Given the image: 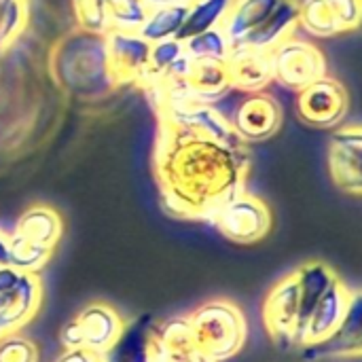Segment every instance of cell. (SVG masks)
<instances>
[{
  "label": "cell",
  "mask_w": 362,
  "mask_h": 362,
  "mask_svg": "<svg viewBox=\"0 0 362 362\" xmlns=\"http://www.w3.org/2000/svg\"><path fill=\"white\" fill-rule=\"evenodd\" d=\"M155 180L163 208L178 218L208 221L246 191L250 153L246 144H225L159 123Z\"/></svg>",
  "instance_id": "cell-1"
},
{
  "label": "cell",
  "mask_w": 362,
  "mask_h": 362,
  "mask_svg": "<svg viewBox=\"0 0 362 362\" xmlns=\"http://www.w3.org/2000/svg\"><path fill=\"white\" fill-rule=\"evenodd\" d=\"M51 74L70 98L93 102L110 93L112 81L106 64V34L72 30L51 51Z\"/></svg>",
  "instance_id": "cell-2"
},
{
  "label": "cell",
  "mask_w": 362,
  "mask_h": 362,
  "mask_svg": "<svg viewBox=\"0 0 362 362\" xmlns=\"http://www.w3.org/2000/svg\"><path fill=\"white\" fill-rule=\"evenodd\" d=\"M187 318L195 350L204 361L225 362L244 348L246 318L235 303L214 299L197 308Z\"/></svg>",
  "instance_id": "cell-3"
},
{
  "label": "cell",
  "mask_w": 362,
  "mask_h": 362,
  "mask_svg": "<svg viewBox=\"0 0 362 362\" xmlns=\"http://www.w3.org/2000/svg\"><path fill=\"white\" fill-rule=\"evenodd\" d=\"M269 55L274 83L291 91H301L318 78L327 76V57L320 47L295 34L276 45Z\"/></svg>",
  "instance_id": "cell-4"
},
{
  "label": "cell",
  "mask_w": 362,
  "mask_h": 362,
  "mask_svg": "<svg viewBox=\"0 0 362 362\" xmlns=\"http://www.w3.org/2000/svg\"><path fill=\"white\" fill-rule=\"evenodd\" d=\"M155 108L161 125L193 132L225 144H246L216 106L197 104L191 100H159L155 102Z\"/></svg>",
  "instance_id": "cell-5"
},
{
  "label": "cell",
  "mask_w": 362,
  "mask_h": 362,
  "mask_svg": "<svg viewBox=\"0 0 362 362\" xmlns=\"http://www.w3.org/2000/svg\"><path fill=\"white\" fill-rule=\"evenodd\" d=\"M125 329L123 318L104 303H91L76 318H72L59 335L64 350L87 348L98 354H106Z\"/></svg>",
  "instance_id": "cell-6"
},
{
  "label": "cell",
  "mask_w": 362,
  "mask_h": 362,
  "mask_svg": "<svg viewBox=\"0 0 362 362\" xmlns=\"http://www.w3.org/2000/svg\"><path fill=\"white\" fill-rule=\"evenodd\" d=\"M263 322L280 348H299L301 320H299V278L297 272L284 276L274 284L263 303Z\"/></svg>",
  "instance_id": "cell-7"
},
{
  "label": "cell",
  "mask_w": 362,
  "mask_h": 362,
  "mask_svg": "<svg viewBox=\"0 0 362 362\" xmlns=\"http://www.w3.org/2000/svg\"><path fill=\"white\" fill-rule=\"evenodd\" d=\"M212 225L235 244H255L272 229V210L250 193H240L212 218Z\"/></svg>",
  "instance_id": "cell-8"
},
{
  "label": "cell",
  "mask_w": 362,
  "mask_h": 362,
  "mask_svg": "<svg viewBox=\"0 0 362 362\" xmlns=\"http://www.w3.org/2000/svg\"><path fill=\"white\" fill-rule=\"evenodd\" d=\"M362 25V0H299V28L316 38L350 34Z\"/></svg>",
  "instance_id": "cell-9"
},
{
  "label": "cell",
  "mask_w": 362,
  "mask_h": 362,
  "mask_svg": "<svg viewBox=\"0 0 362 362\" xmlns=\"http://www.w3.org/2000/svg\"><path fill=\"white\" fill-rule=\"evenodd\" d=\"M40 305V280L36 274L0 265V325L13 333L21 329Z\"/></svg>",
  "instance_id": "cell-10"
},
{
  "label": "cell",
  "mask_w": 362,
  "mask_h": 362,
  "mask_svg": "<svg viewBox=\"0 0 362 362\" xmlns=\"http://www.w3.org/2000/svg\"><path fill=\"white\" fill-rule=\"evenodd\" d=\"M233 91L229 81L227 62H212V59H191L187 76L178 89L161 91L151 95L153 102L159 100H191L197 104L216 106Z\"/></svg>",
  "instance_id": "cell-11"
},
{
  "label": "cell",
  "mask_w": 362,
  "mask_h": 362,
  "mask_svg": "<svg viewBox=\"0 0 362 362\" xmlns=\"http://www.w3.org/2000/svg\"><path fill=\"white\" fill-rule=\"evenodd\" d=\"M151 59V42L138 32H106V64L112 87L140 85Z\"/></svg>",
  "instance_id": "cell-12"
},
{
  "label": "cell",
  "mask_w": 362,
  "mask_h": 362,
  "mask_svg": "<svg viewBox=\"0 0 362 362\" xmlns=\"http://www.w3.org/2000/svg\"><path fill=\"white\" fill-rule=\"evenodd\" d=\"M348 89L331 76H322L305 89L297 91V112L305 123L314 127L329 129L339 125L348 115Z\"/></svg>",
  "instance_id": "cell-13"
},
{
  "label": "cell",
  "mask_w": 362,
  "mask_h": 362,
  "mask_svg": "<svg viewBox=\"0 0 362 362\" xmlns=\"http://www.w3.org/2000/svg\"><path fill=\"white\" fill-rule=\"evenodd\" d=\"M227 119L244 142H261L276 136L282 127V106L267 89L255 91L246 93Z\"/></svg>",
  "instance_id": "cell-14"
},
{
  "label": "cell",
  "mask_w": 362,
  "mask_h": 362,
  "mask_svg": "<svg viewBox=\"0 0 362 362\" xmlns=\"http://www.w3.org/2000/svg\"><path fill=\"white\" fill-rule=\"evenodd\" d=\"M327 159L335 187L350 195H362V125L335 129Z\"/></svg>",
  "instance_id": "cell-15"
},
{
  "label": "cell",
  "mask_w": 362,
  "mask_h": 362,
  "mask_svg": "<svg viewBox=\"0 0 362 362\" xmlns=\"http://www.w3.org/2000/svg\"><path fill=\"white\" fill-rule=\"evenodd\" d=\"M308 361L362 356V291H350L348 308L337 331L322 344L303 348Z\"/></svg>",
  "instance_id": "cell-16"
},
{
  "label": "cell",
  "mask_w": 362,
  "mask_h": 362,
  "mask_svg": "<svg viewBox=\"0 0 362 362\" xmlns=\"http://www.w3.org/2000/svg\"><path fill=\"white\" fill-rule=\"evenodd\" d=\"M348 299H350V288L337 278L331 284V288L322 295V299L314 308L312 316L308 318L305 329H303V337H301V350L316 346V344H322L325 339H329L337 331V327L344 320Z\"/></svg>",
  "instance_id": "cell-17"
},
{
  "label": "cell",
  "mask_w": 362,
  "mask_h": 362,
  "mask_svg": "<svg viewBox=\"0 0 362 362\" xmlns=\"http://www.w3.org/2000/svg\"><path fill=\"white\" fill-rule=\"evenodd\" d=\"M227 70L233 91H242V93L265 91L274 83L269 51L246 49V47L231 49L227 57Z\"/></svg>",
  "instance_id": "cell-18"
},
{
  "label": "cell",
  "mask_w": 362,
  "mask_h": 362,
  "mask_svg": "<svg viewBox=\"0 0 362 362\" xmlns=\"http://www.w3.org/2000/svg\"><path fill=\"white\" fill-rule=\"evenodd\" d=\"M286 0H233L221 25L231 49L242 47Z\"/></svg>",
  "instance_id": "cell-19"
},
{
  "label": "cell",
  "mask_w": 362,
  "mask_h": 362,
  "mask_svg": "<svg viewBox=\"0 0 362 362\" xmlns=\"http://www.w3.org/2000/svg\"><path fill=\"white\" fill-rule=\"evenodd\" d=\"M157 329L148 316L134 320L104 354V362H159Z\"/></svg>",
  "instance_id": "cell-20"
},
{
  "label": "cell",
  "mask_w": 362,
  "mask_h": 362,
  "mask_svg": "<svg viewBox=\"0 0 362 362\" xmlns=\"http://www.w3.org/2000/svg\"><path fill=\"white\" fill-rule=\"evenodd\" d=\"M295 272L299 278V320H301V337H303V329H305L308 318L312 316V312L318 305V301L322 299V295L337 280V276L322 261L303 263ZM299 348H301V339H299Z\"/></svg>",
  "instance_id": "cell-21"
},
{
  "label": "cell",
  "mask_w": 362,
  "mask_h": 362,
  "mask_svg": "<svg viewBox=\"0 0 362 362\" xmlns=\"http://www.w3.org/2000/svg\"><path fill=\"white\" fill-rule=\"evenodd\" d=\"M297 28H299V0H286L252 36L246 38V42L242 47L272 51L284 38L293 36ZM235 49H240V47H235Z\"/></svg>",
  "instance_id": "cell-22"
},
{
  "label": "cell",
  "mask_w": 362,
  "mask_h": 362,
  "mask_svg": "<svg viewBox=\"0 0 362 362\" xmlns=\"http://www.w3.org/2000/svg\"><path fill=\"white\" fill-rule=\"evenodd\" d=\"M62 229H64L62 218L53 208H49V206H32L19 216L17 227H15L13 233L21 235L28 242H34L38 246L55 250V244L62 238Z\"/></svg>",
  "instance_id": "cell-23"
},
{
  "label": "cell",
  "mask_w": 362,
  "mask_h": 362,
  "mask_svg": "<svg viewBox=\"0 0 362 362\" xmlns=\"http://www.w3.org/2000/svg\"><path fill=\"white\" fill-rule=\"evenodd\" d=\"M187 11H189V4H172V6L151 8L148 17L138 34L144 36L151 45L170 40V38H178V34L185 25V19H187Z\"/></svg>",
  "instance_id": "cell-24"
},
{
  "label": "cell",
  "mask_w": 362,
  "mask_h": 362,
  "mask_svg": "<svg viewBox=\"0 0 362 362\" xmlns=\"http://www.w3.org/2000/svg\"><path fill=\"white\" fill-rule=\"evenodd\" d=\"M233 0H191L185 25L178 34L180 40H187L195 34H202L212 28H221L227 11Z\"/></svg>",
  "instance_id": "cell-25"
},
{
  "label": "cell",
  "mask_w": 362,
  "mask_h": 362,
  "mask_svg": "<svg viewBox=\"0 0 362 362\" xmlns=\"http://www.w3.org/2000/svg\"><path fill=\"white\" fill-rule=\"evenodd\" d=\"M53 248H45L38 246L34 242L23 240L17 233L8 235V252H6V265L19 272H28V274H36L40 267L47 265V261L51 259Z\"/></svg>",
  "instance_id": "cell-26"
},
{
  "label": "cell",
  "mask_w": 362,
  "mask_h": 362,
  "mask_svg": "<svg viewBox=\"0 0 362 362\" xmlns=\"http://www.w3.org/2000/svg\"><path fill=\"white\" fill-rule=\"evenodd\" d=\"M185 42V55L189 59H212V62H227L231 53V45L221 28L206 30L202 34H195Z\"/></svg>",
  "instance_id": "cell-27"
},
{
  "label": "cell",
  "mask_w": 362,
  "mask_h": 362,
  "mask_svg": "<svg viewBox=\"0 0 362 362\" xmlns=\"http://www.w3.org/2000/svg\"><path fill=\"white\" fill-rule=\"evenodd\" d=\"M151 8L144 0H106L108 32H140Z\"/></svg>",
  "instance_id": "cell-28"
},
{
  "label": "cell",
  "mask_w": 362,
  "mask_h": 362,
  "mask_svg": "<svg viewBox=\"0 0 362 362\" xmlns=\"http://www.w3.org/2000/svg\"><path fill=\"white\" fill-rule=\"evenodd\" d=\"M185 57V42L180 38H170L161 42L151 45V59H148V70L142 78V87L148 89L155 85L174 64H178Z\"/></svg>",
  "instance_id": "cell-29"
},
{
  "label": "cell",
  "mask_w": 362,
  "mask_h": 362,
  "mask_svg": "<svg viewBox=\"0 0 362 362\" xmlns=\"http://www.w3.org/2000/svg\"><path fill=\"white\" fill-rule=\"evenodd\" d=\"M72 11L76 19V28L95 34L108 32L106 0H72Z\"/></svg>",
  "instance_id": "cell-30"
},
{
  "label": "cell",
  "mask_w": 362,
  "mask_h": 362,
  "mask_svg": "<svg viewBox=\"0 0 362 362\" xmlns=\"http://www.w3.org/2000/svg\"><path fill=\"white\" fill-rule=\"evenodd\" d=\"M0 362H38V348L19 333H6L0 339Z\"/></svg>",
  "instance_id": "cell-31"
},
{
  "label": "cell",
  "mask_w": 362,
  "mask_h": 362,
  "mask_svg": "<svg viewBox=\"0 0 362 362\" xmlns=\"http://www.w3.org/2000/svg\"><path fill=\"white\" fill-rule=\"evenodd\" d=\"M55 362H104V354L91 352L87 348H70L64 350Z\"/></svg>",
  "instance_id": "cell-32"
},
{
  "label": "cell",
  "mask_w": 362,
  "mask_h": 362,
  "mask_svg": "<svg viewBox=\"0 0 362 362\" xmlns=\"http://www.w3.org/2000/svg\"><path fill=\"white\" fill-rule=\"evenodd\" d=\"M148 4V8H157V6H172V4H189L191 0H144Z\"/></svg>",
  "instance_id": "cell-33"
},
{
  "label": "cell",
  "mask_w": 362,
  "mask_h": 362,
  "mask_svg": "<svg viewBox=\"0 0 362 362\" xmlns=\"http://www.w3.org/2000/svg\"><path fill=\"white\" fill-rule=\"evenodd\" d=\"M6 252H8V235L0 231V265H6Z\"/></svg>",
  "instance_id": "cell-34"
},
{
  "label": "cell",
  "mask_w": 362,
  "mask_h": 362,
  "mask_svg": "<svg viewBox=\"0 0 362 362\" xmlns=\"http://www.w3.org/2000/svg\"><path fill=\"white\" fill-rule=\"evenodd\" d=\"M17 0H0V21H2V17L6 15V11L15 4Z\"/></svg>",
  "instance_id": "cell-35"
},
{
  "label": "cell",
  "mask_w": 362,
  "mask_h": 362,
  "mask_svg": "<svg viewBox=\"0 0 362 362\" xmlns=\"http://www.w3.org/2000/svg\"><path fill=\"white\" fill-rule=\"evenodd\" d=\"M6 333H8V331H6V329H4V327H2V325H0V339H2V337H4V335H6Z\"/></svg>",
  "instance_id": "cell-36"
},
{
  "label": "cell",
  "mask_w": 362,
  "mask_h": 362,
  "mask_svg": "<svg viewBox=\"0 0 362 362\" xmlns=\"http://www.w3.org/2000/svg\"><path fill=\"white\" fill-rule=\"evenodd\" d=\"M159 362H163V361H161V358H159Z\"/></svg>",
  "instance_id": "cell-37"
}]
</instances>
